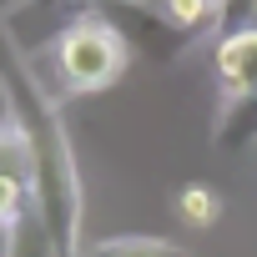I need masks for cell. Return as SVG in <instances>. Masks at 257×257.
<instances>
[{
    "label": "cell",
    "mask_w": 257,
    "mask_h": 257,
    "mask_svg": "<svg viewBox=\"0 0 257 257\" xmlns=\"http://www.w3.org/2000/svg\"><path fill=\"white\" fill-rule=\"evenodd\" d=\"M247 26H252V31H257V6H252V21H247Z\"/></svg>",
    "instance_id": "9"
},
{
    "label": "cell",
    "mask_w": 257,
    "mask_h": 257,
    "mask_svg": "<svg viewBox=\"0 0 257 257\" xmlns=\"http://www.w3.org/2000/svg\"><path fill=\"white\" fill-rule=\"evenodd\" d=\"M21 132L31 142V192H36V217L56 247V257H76V232H81V187H76V162L61 137V126L41 96H26V121Z\"/></svg>",
    "instance_id": "1"
},
{
    "label": "cell",
    "mask_w": 257,
    "mask_h": 257,
    "mask_svg": "<svg viewBox=\"0 0 257 257\" xmlns=\"http://www.w3.org/2000/svg\"><path fill=\"white\" fill-rule=\"evenodd\" d=\"M212 66H217L222 96H257V31L242 26V31L222 36Z\"/></svg>",
    "instance_id": "4"
},
{
    "label": "cell",
    "mask_w": 257,
    "mask_h": 257,
    "mask_svg": "<svg viewBox=\"0 0 257 257\" xmlns=\"http://www.w3.org/2000/svg\"><path fill=\"white\" fill-rule=\"evenodd\" d=\"M126 46L101 16H81L76 26L61 31L56 41V66H61V81L71 91H106L121 71H126Z\"/></svg>",
    "instance_id": "2"
},
{
    "label": "cell",
    "mask_w": 257,
    "mask_h": 257,
    "mask_svg": "<svg viewBox=\"0 0 257 257\" xmlns=\"http://www.w3.org/2000/svg\"><path fill=\"white\" fill-rule=\"evenodd\" d=\"M91 16H101L126 46H137L152 61H177L192 46V36L177 31L162 11V0H91Z\"/></svg>",
    "instance_id": "3"
},
{
    "label": "cell",
    "mask_w": 257,
    "mask_h": 257,
    "mask_svg": "<svg viewBox=\"0 0 257 257\" xmlns=\"http://www.w3.org/2000/svg\"><path fill=\"white\" fill-rule=\"evenodd\" d=\"M177 212H182V222H187V227H212V222H217V212H222V202H217V192H212V187L187 182V187L177 192Z\"/></svg>",
    "instance_id": "7"
},
{
    "label": "cell",
    "mask_w": 257,
    "mask_h": 257,
    "mask_svg": "<svg viewBox=\"0 0 257 257\" xmlns=\"http://www.w3.org/2000/svg\"><path fill=\"white\" fill-rule=\"evenodd\" d=\"M212 142L222 152H237V147H252L257 142V96H222Z\"/></svg>",
    "instance_id": "5"
},
{
    "label": "cell",
    "mask_w": 257,
    "mask_h": 257,
    "mask_svg": "<svg viewBox=\"0 0 257 257\" xmlns=\"http://www.w3.org/2000/svg\"><path fill=\"white\" fill-rule=\"evenodd\" d=\"M86 257H187V247L167 237H106L86 247Z\"/></svg>",
    "instance_id": "6"
},
{
    "label": "cell",
    "mask_w": 257,
    "mask_h": 257,
    "mask_svg": "<svg viewBox=\"0 0 257 257\" xmlns=\"http://www.w3.org/2000/svg\"><path fill=\"white\" fill-rule=\"evenodd\" d=\"M31 217V182L21 177H0V232H11Z\"/></svg>",
    "instance_id": "8"
}]
</instances>
